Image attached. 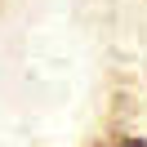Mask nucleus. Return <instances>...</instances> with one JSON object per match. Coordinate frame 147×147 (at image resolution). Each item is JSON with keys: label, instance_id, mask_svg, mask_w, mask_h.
Returning <instances> with one entry per match:
<instances>
[{"label": "nucleus", "instance_id": "nucleus-1", "mask_svg": "<svg viewBox=\"0 0 147 147\" xmlns=\"http://www.w3.org/2000/svg\"><path fill=\"white\" fill-rule=\"evenodd\" d=\"M116 147H147V143H143V138H120Z\"/></svg>", "mask_w": 147, "mask_h": 147}]
</instances>
